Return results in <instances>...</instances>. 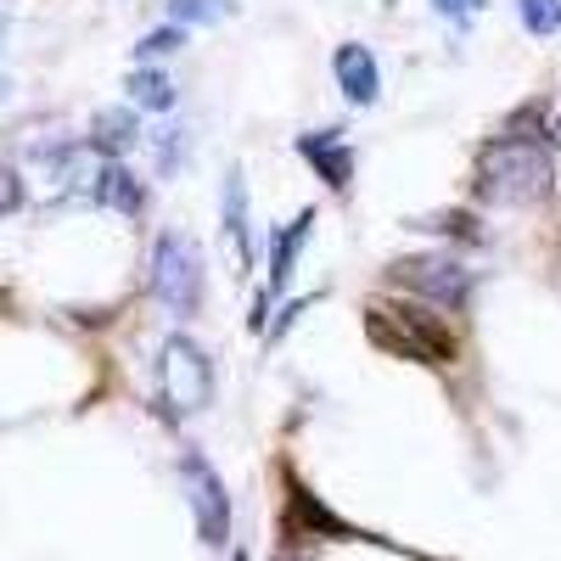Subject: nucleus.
I'll return each instance as SVG.
<instances>
[{
  "mask_svg": "<svg viewBox=\"0 0 561 561\" xmlns=\"http://www.w3.org/2000/svg\"><path fill=\"white\" fill-rule=\"evenodd\" d=\"M556 192V158L539 147V140H489L478 152V197L500 203V208H528L545 203Z\"/></svg>",
  "mask_w": 561,
  "mask_h": 561,
  "instance_id": "nucleus-1",
  "label": "nucleus"
},
{
  "mask_svg": "<svg viewBox=\"0 0 561 561\" xmlns=\"http://www.w3.org/2000/svg\"><path fill=\"white\" fill-rule=\"evenodd\" d=\"M365 332H370L377 348L421 359V365H449L455 359V332L444 320H433L427 309H415V304H382L377 298L365 309Z\"/></svg>",
  "mask_w": 561,
  "mask_h": 561,
  "instance_id": "nucleus-2",
  "label": "nucleus"
},
{
  "mask_svg": "<svg viewBox=\"0 0 561 561\" xmlns=\"http://www.w3.org/2000/svg\"><path fill=\"white\" fill-rule=\"evenodd\" d=\"M152 293L169 314H197L203 309V248L185 230H163L152 248Z\"/></svg>",
  "mask_w": 561,
  "mask_h": 561,
  "instance_id": "nucleus-3",
  "label": "nucleus"
},
{
  "mask_svg": "<svg viewBox=\"0 0 561 561\" xmlns=\"http://www.w3.org/2000/svg\"><path fill=\"white\" fill-rule=\"evenodd\" d=\"M158 370H163V399H169V410L192 415V410H208V404H214V359H208L203 343H192L185 332H174V337L163 343Z\"/></svg>",
  "mask_w": 561,
  "mask_h": 561,
  "instance_id": "nucleus-4",
  "label": "nucleus"
},
{
  "mask_svg": "<svg viewBox=\"0 0 561 561\" xmlns=\"http://www.w3.org/2000/svg\"><path fill=\"white\" fill-rule=\"evenodd\" d=\"M388 280H399L404 293L427 298L438 309H466L472 298V270L449 253H415V259H393L388 264Z\"/></svg>",
  "mask_w": 561,
  "mask_h": 561,
  "instance_id": "nucleus-5",
  "label": "nucleus"
},
{
  "mask_svg": "<svg viewBox=\"0 0 561 561\" xmlns=\"http://www.w3.org/2000/svg\"><path fill=\"white\" fill-rule=\"evenodd\" d=\"M180 489H185V505L197 517V539L203 545H225L230 539V500H225V478L197 455V449H180Z\"/></svg>",
  "mask_w": 561,
  "mask_h": 561,
  "instance_id": "nucleus-6",
  "label": "nucleus"
},
{
  "mask_svg": "<svg viewBox=\"0 0 561 561\" xmlns=\"http://www.w3.org/2000/svg\"><path fill=\"white\" fill-rule=\"evenodd\" d=\"M332 73H337L343 96H348L354 107H370V102L382 96V68H377V57H370V45H337Z\"/></svg>",
  "mask_w": 561,
  "mask_h": 561,
  "instance_id": "nucleus-7",
  "label": "nucleus"
},
{
  "mask_svg": "<svg viewBox=\"0 0 561 561\" xmlns=\"http://www.w3.org/2000/svg\"><path fill=\"white\" fill-rule=\"evenodd\" d=\"M298 152L320 169V180L332 185V192H348V180H354V152H348V140H343L337 129L298 135Z\"/></svg>",
  "mask_w": 561,
  "mask_h": 561,
  "instance_id": "nucleus-8",
  "label": "nucleus"
},
{
  "mask_svg": "<svg viewBox=\"0 0 561 561\" xmlns=\"http://www.w3.org/2000/svg\"><path fill=\"white\" fill-rule=\"evenodd\" d=\"M309 230H314V214H298L287 230H280V242H275V259H270V287H264V298H259V320L253 325H264V314H270V298H280L287 293V280H293V264H298V248L309 242Z\"/></svg>",
  "mask_w": 561,
  "mask_h": 561,
  "instance_id": "nucleus-9",
  "label": "nucleus"
},
{
  "mask_svg": "<svg viewBox=\"0 0 561 561\" xmlns=\"http://www.w3.org/2000/svg\"><path fill=\"white\" fill-rule=\"evenodd\" d=\"M90 203H102V208H113V214H140L147 208V192H140V180L118 163V158H102V169H96V185H90Z\"/></svg>",
  "mask_w": 561,
  "mask_h": 561,
  "instance_id": "nucleus-10",
  "label": "nucleus"
},
{
  "mask_svg": "<svg viewBox=\"0 0 561 561\" xmlns=\"http://www.w3.org/2000/svg\"><path fill=\"white\" fill-rule=\"evenodd\" d=\"M219 214H225V237H230V248H237V264L248 270V264H253V230H248V174H242V169H230V174H225Z\"/></svg>",
  "mask_w": 561,
  "mask_h": 561,
  "instance_id": "nucleus-11",
  "label": "nucleus"
},
{
  "mask_svg": "<svg viewBox=\"0 0 561 561\" xmlns=\"http://www.w3.org/2000/svg\"><path fill=\"white\" fill-rule=\"evenodd\" d=\"M124 90H129V107H147V113H169L174 107V79L158 73V68H135Z\"/></svg>",
  "mask_w": 561,
  "mask_h": 561,
  "instance_id": "nucleus-12",
  "label": "nucleus"
},
{
  "mask_svg": "<svg viewBox=\"0 0 561 561\" xmlns=\"http://www.w3.org/2000/svg\"><path fill=\"white\" fill-rule=\"evenodd\" d=\"M96 135H90V152H118V147H129L135 140V113H96V124H90Z\"/></svg>",
  "mask_w": 561,
  "mask_h": 561,
  "instance_id": "nucleus-13",
  "label": "nucleus"
},
{
  "mask_svg": "<svg viewBox=\"0 0 561 561\" xmlns=\"http://www.w3.org/2000/svg\"><path fill=\"white\" fill-rule=\"evenodd\" d=\"M237 12V0H169V23L192 28V23H219Z\"/></svg>",
  "mask_w": 561,
  "mask_h": 561,
  "instance_id": "nucleus-14",
  "label": "nucleus"
},
{
  "mask_svg": "<svg viewBox=\"0 0 561 561\" xmlns=\"http://www.w3.org/2000/svg\"><path fill=\"white\" fill-rule=\"evenodd\" d=\"M517 18L528 34H556L561 28V0H517Z\"/></svg>",
  "mask_w": 561,
  "mask_h": 561,
  "instance_id": "nucleus-15",
  "label": "nucleus"
},
{
  "mask_svg": "<svg viewBox=\"0 0 561 561\" xmlns=\"http://www.w3.org/2000/svg\"><path fill=\"white\" fill-rule=\"evenodd\" d=\"M180 45H185V28H174V23H169V28H158V34H147V39L135 45V62L147 68L152 57H169V51H180Z\"/></svg>",
  "mask_w": 561,
  "mask_h": 561,
  "instance_id": "nucleus-16",
  "label": "nucleus"
},
{
  "mask_svg": "<svg viewBox=\"0 0 561 561\" xmlns=\"http://www.w3.org/2000/svg\"><path fill=\"white\" fill-rule=\"evenodd\" d=\"M18 208H23V174H18L7 158H0V219L18 214Z\"/></svg>",
  "mask_w": 561,
  "mask_h": 561,
  "instance_id": "nucleus-17",
  "label": "nucleus"
},
{
  "mask_svg": "<svg viewBox=\"0 0 561 561\" xmlns=\"http://www.w3.org/2000/svg\"><path fill=\"white\" fill-rule=\"evenodd\" d=\"M433 12H438V18H449L455 28H466V23H472V18L483 12V0H433Z\"/></svg>",
  "mask_w": 561,
  "mask_h": 561,
  "instance_id": "nucleus-18",
  "label": "nucleus"
}]
</instances>
